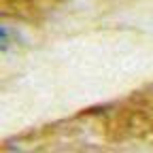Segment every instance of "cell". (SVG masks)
I'll return each instance as SVG.
<instances>
[]
</instances>
